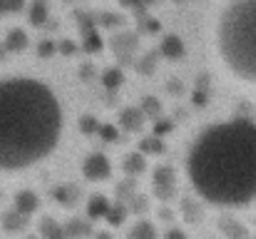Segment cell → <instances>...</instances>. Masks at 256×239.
<instances>
[{
    "label": "cell",
    "mask_w": 256,
    "mask_h": 239,
    "mask_svg": "<svg viewBox=\"0 0 256 239\" xmlns=\"http://www.w3.org/2000/svg\"><path fill=\"white\" fill-rule=\"evenodd\" d=\"M100 214H102V217H107V214H110V207H107V202H104L102 197H94V202H92V207H90V217H94V219H97Z\"/></svg>",
    "instance_id": "obj_6"
},
{
    "label": "cell",
    "mask_w": 256,
    "mask_h": 239,
    "mask_svg": "<svg viewBox=\"0 0 256 239\" xmlns=\"http://www.w3.org/2000/svg\"><path fill=\"white\" fill-rule=\"evenodd\" d=\"M35 207H38V197H35L32 192H20V194H18V212H20L22 217H25V214H32Z\"/></svg>",
    "instance_id": "obj_5"
},
{
    "label": "cell",
    "mask_w": 256,
    "mask_h": 239,
    "mask_svg": "<svg viewBox=\"0 0 256 239\" xmlns=\"http://www.w3.org/2000/svg\"><path fill=\"white\" fill-rule=\"evenodd\" d=\"M82 172H85V177L90 179V182H102V179L110 177L112 167H110V159L104 157V155L92 152V155L82 162Z\"/></svg>",
    "instance_id": "obj_4"
},
{
    "label": "cell",
    "mask_w": 256,
    "mask_h": 239,
    "mask_svg": "<svg viewBox=\"0 0 256 239\" xmlns=\"http://www.w3.org/2000/svg\"><path fill=\"white\" fill-rule=\"evenodd\" d=\"M45 20V5H42V0H38V5H35V10H32V23L38 25V23H42Z\"/></svg>",
    "instance_id": "obj_8"
},
{
    "label": "cell",
    "mask_w": 256,
    "mask_h": 239,
    "mask_svg": "<svg viewBox=\"0 0 256 239\" xmlns=\"http://www.w3.org/2000/svg\"><path fill=\"white\" fill-rule=\"evenodd\" d=\"M214 50L234 80L256 87V0H226L214 23Z\"/></svg>",
    "instance_id": "obj_3"
},
{
    "label": "cell",
    "mask_w": 256,
    "mask_h": 239,
    "mask_svg": "<svg viewBox=\"0 0 256 239\" xmlns=\"http://www.w3.org/2000/svg\"><path fill=\"white\" fill-rule=\"evenodd\" d=\"M164 53L172 55V58H174V55H184V45H179V43L174 40V35H170L167 43H164Z\"/></svg>",
    "instance_id": "obj_7"
},
{
    "label": "cell",
    "mask_w": 256,
    "mask_h": 239,
    "mask_svg": "<svg viewBox=\"0 0 256 239\" xmlns=\"http://www.w3.org/2000/svg\"><path fill=\"white\" fill-rule=\"evenodd\" d=\"M62 130V105L45 82L0 80V172H20L50 157Z\"/></svg>",
    "instance_id": "obj_2"
},
{
    "label": "cell",
    "mask_w": 256,
    "mask_h": 239,
    "mask_svg": "<svg viewBox=\"0 0 256 239\" xmlns=\"http://www.w3.org/2000/svg\"><path fill=\"white\" fill-rule=\"evenodd\" d=\"M10 38H12V40H10V48H20V45L25 48V33H20V30H15V33H12Z\"/></svg>",
    "instance_id": "obj_9"
},
{
    "label": "cell",
    "mask_w": 256,
    "mask_h": 239,
    "mask_svg": "<svg viewBox=\"0 0 256 239\" xmlns=\"http://www.w3.org/2000/svg\"><path fill=\"white\" fill-rule=\"evenodd\" d=\"M142 232H144V234H152V229H150V227H147V224H144V227H142V224H140V227H137V229H134V234H142Z\"/></svg>",
    "instance_id": "obj_11"
},
{
    "label": "cell",
    "mask_w": 256,
    "mask_h": 239,
    "mask_svg": "<svg viewBox=\"0 0 256 239\" xmlns=\"http://www.w3.org/2000/svg\"><path fill=\"white\" fill-rule=\"evenodd\" d=\"M100 132H102V135H104V140H110V142H112V140H117V132H114L112 127H107V125H104V127H100Z\"/></svg>",
    "instance_id": "obj_10"
},
{
    "label": "cell",
    "mask_w": 256,
    "mask_h": 239,
    "mask_svg": "<svg viewBox=\"0 0 256 239\" xmlns=\"http://www.w3.org/2000/svg\"><path fill=\"white\" fill-rule=\"evenodd\" d=\"M186 177L194 192L224 209L256 202V122L226 120L206 127L189 150Z\"/></svg>",
    "instance_id": "obj_1"
}]
</instances>
